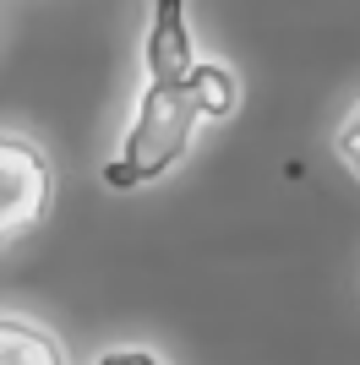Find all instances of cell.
Listing matches in <instances>:
<instances>
[{"instance_id": "obj_5", "label": "cell", "mask_w": 360, "mask_h": 365, "mask_svg": "<svg viewBox=\"0 0 360 365\" xmlns=\"http://www.w3.org/2000/svg\"><path fill=\"white\" fill-rule=\"evenodd\" d=\"M186 88H191V104H196V115H202V125H224V120H235V109H240V76H235V66H224V61H202L191 66V76H186Z\"/></svg>"}, {"instance_id": "obj_4", "label": "cell", "mask_w": 360, "mask_h": 365, "mask_svg": "<svg viewBox=\"0 0 360 365\" xmlns=\"http://www.w3.org/2000/svg\"><path fill=\"white\" fill-rule=\"evenodd\" d=\"M0 365H71V354L49 322L0 311Z\"/></svg>"}, {"instance_id": "obj_6", "label": "cell", "mask_w": 360, "mask_h": 365, "mask_svg": "<svg viewBox=\"0 0 360 365\" xmlns=\"http://www.w3.org/2000/svg\"><path fill=\"white\" fill-rule=\"evenodd\" d=\"M333 153H339V164L360 180V98L344 109V120H339V131H333Z\"/></svg>"}, {"instance_id": "obj_1", "label": "cell", "mask_w": 360, "mask_h": 365, "mask_svg": "<svg viewBox=\"0 0 360 365\" xmlns=\"http://www.w3.org/2000/svg\"><path fill=\"white\" fill-rule=\"evenodd\" d=\"M202 131V115L191 104L186 82H142L131 98V120L120 131V148L104 158V185L109 191H148L164 175H175L191 153V137Z\"/></svg>"}, {"instance_id": "obj_7", "label": "cell", "mask_w": 360, "mask_h": 365, "mask_svg": "<svg viewBox=\"0 0 360 365\" xmlns=\"http://www.w3.org/2000/svg\"><path fill=\"white\" fill-rule=\"evenodd\" d=\"M93 365H169V360L153 349V344H109Z\"/></svg>"}, {"instance_id": "obj_3", "label": "cell", "mask_w": 360, "mask_h": 365, "mask_svg": "<svg viewBox=\"0 0 360 365\" xmlns=\"http://www.w3.org/2000/svg\"><path fill=\"white\" fill-rule=\"evenodd\" d=\"M202 49L186 22V0H148V28H142V82H186Z\"/></svg>"}, {"instance_id": "obj_2", "label": "cell", "mask_w": 360, "mask_h": 365, "mask_svg": "<svg viewBox=\"0 0 360 365\" xmlns=\"http://www.w3.org/2000/svg\"><path fill=\"white\" fill-rule=\"evenodd\" d=\"M55 213V158L33 131L0 125V257L49 224Z\"/></svg>"}]
</instances>
